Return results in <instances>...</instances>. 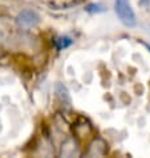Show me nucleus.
I'll list each match as a JSON object with an SVG mask.
<instances>
[{"label": "nucleus", "instance_id": "nucleus-6", "mask_svg": "<svg viewBox=\"0 0 150 158\" xmlns=\"http://www.w3.org/2000/svg\"><path fill=\"white\" fill-rule=\"evenodd\" d=\"M148 49H149V51H150V47H149V45H148Z\"/></svg>", "mask_w": 150, "mask_h": 158}, {"label": "nucleus", "instance_id": "nucleus-2", "mask_svg": "<svg viewBox=\"0 0 150 158\" xmlns=\"http://www.w3.org/2000/svg\"><path fill=\"white\" fill-rule=\"evenodd\" d=\"M17 23L23 28H32L40 23V15L32 10L21 11L17 16Z\"/></svg>", "mask_w": 150, "mask_h": 158}, {"label": "nucleus", "instance_id": "nucleus-4", "mask_svg": "<svg viewBox=\"0 0 150 158\" xmlns=\"http://www.w3.org/2000/svg\"><path fill=\"white\" fill-rule=\"evenodd\" d=\"M72 39L68 37V36H61L59 39H56V47H57V49L59 51H63L65 49V48H68L72 45Z\"/></svg>", "mask_w": 150, "mask_h": 158}, {"label": "nucleus", "instance_id": "nucleus-1", "mask_svg": "<svg viewBox=\"0 0 150 158\" xmlns=\"http://www.w3.org/2000/svg\"><path fill=\"white\" fill-rule=\"evenodd\" d=\"M114 11L120 21L126 27H135L137 19L135 14L131 8L129 0H116L114 2Z\"/></svg>", "mask_w": 150, "mask_h": 158}, {"label": "nucleus", "instance_id": "nucleus-5", "mask_svg": "<svg viewBox=\"0 0 150 158\" xmlns=\"http://www.w3.org/2000/svg\"><path fill=\"white\" fill-rule=\"evenodd\" d=\"M86 12H89V14H100V12H104L105 8L101 6V4H89L86 8H85Z\"/></svg>", "mask_w": 150, "mask_h": 158}, {"label": "nucleus", "instance_id": "nucleus-3", "mask_svg": "<svg viewBox=\"0 0 150 158\" xmlns=\"http://www.w3.org/2000/svg\"><path fill=\"white\" fill-rule=\"evenodd\" d=\"M56 93L61 98V101H64V102H68V104L72 102V100H70V96L68 93V89L63 84H60V82H59V84H56Z\"/></svg>", "mask_w": 150, "mask_h": 158}]
</instances>
